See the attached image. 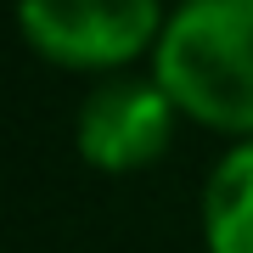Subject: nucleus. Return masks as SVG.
<instances>
[{
    "label": "nucleus",
    "mask_w": 253,
    "mask_h": 253,
    "mask_svg": "<svg viewBox=\"0 0 253 253\" xmlns=\"http://www.w3.org/2000/svg\"><path fill=\"white\" fill-rule=\"evenodd\" d=\"M169 135H174V101L158 79H141V73L101 79L79 101V113H73V146H79V158L107 169V174L152 163L169 146Z\"/></svg>",
    "instance_id": "nucleus-3"
},
{
    "label": "nucleus",
    "mask_w": 253,
    "mask_h": 253,
    "mask_svg": "<svg viewBox=\"0 0 253 253\" xmlns=\"http://www.w3.org/2000/svg\"><path fill=\"white\" fill-rule=\"evenodd\" d=\"M152 79L180 113L253 141V0H186L152 45Z\"/></svg>",
    "instance_id": "nucleus-1"
},
{
    "label": "nucleus",
    "mask_w": 253,
    "mask_h": 253,
    "mask_svg": "<svg viewBox=\"0 0 253 253\" xmlns=\"http://www.w3.org/2000/svg\"><path fill=\"white\" fill-rule=\"evenodd\" d=\"M28 45L68 68H118L158 45L163 11L152 0H28L17 11Z\"/></svg>",
    "instance_id": "nucleus-2"
},
{
    "label": "nucleus",
    "mask_w": 253,
    "mask_h": 253,
    "mask_svg": "<svg viewBox=\"0 0 253 253\" xmlns=\"http://www.w3.org/2000/svg\"><path fill=\"white\" fill-rule=\"evenodd\" d=\"M203 242L208 253H253V141L219 152L203 186Z\"/></svg>",
    "instance_id": "nucleus-4"
}]
</instances>
